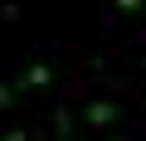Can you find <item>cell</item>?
<instances>
[{"instance_id":"cell-4","label":"cell","mask_w":146,"mask_h":141,"mask_svg":"<svg viewBox=\"0 0 146 141\" xmlns=\"http://www.w3.org/2000/svg\"><path fill=\"white\" fill-rule=\"evenodd\" d=\"M5 107H15V88H10V83H0V112H5Z\"/></svg>"},{"instance_id":"cell-2","label":"cell","mask_w":146,"mask_h":141,"mask_svg":"<svg viewBox=\"0 0 146 141\" xmlns=\"http://www.w3.org/2000/svg\"><path fill=\"white\" fill-rule=\"evenodd\" d=\"M44 83H54V73H49V63H34L29 73H25V88H44Z\"/></svg>"},{"instance_id":"cell-7","label":"cell","mask_w":146,"mask_h":141,"mask_svg":"<svg viewBox=\"0 0 146 141\" xmlns=\"http://www.w3.org/2000/svg\"><path fill=\"white\" fill-rule=\"evenodd\" d=\"M112 141H122V136H112Z\"/></svg>"},{"instance_id":"cell-5","label":"cell","mask_w":146,"mask_h":141,"mask_svg":"<svg viewBox=\"0 0 146 141\" xmlns=\"http://www.w3.org/2000/svg\"><path fill=\"white\" fill-rule=\"evenodd\" d=\"M117 10H127V15H141V10H146V0H117Z\"/></svg>"},{"instance_id":"cell-1","label":"cell","mask_w":146,"mask_h":141,"mask_svg":"<svg viewBox=\"0 0 146 141\" xmlns=\"http://www.w3.org/2000/svg\"><path fill=\"white\" fill-rule=\"evenodd\" d=\"M117 112H122L117 102L98 97V102H88V107H83V122H88V131H98V126H112V122H117Z\"/></svg>"},{"instance_id":"cell-3","label":"cell","mask_w":146,"mask_h":141,"mask_svg":"<svg viewBox=\"0 0 146 141\" xmlns=\"http://www.w3.org/2000/svg\"><path fill=\"white\" fill-rule=\"evenodd\" d=\"M54 131H58V141H73V126H68V107H58V117H54Z\"/></svg>"},{"instance_id":"cell-6","label":"cell","mask_w":146,"mask_h":141,"mask_svg":"<svg viewBox=\"0 0 146 141\" xmlns=\"http://www.w3.org/2000/svg\"><path fill=\"white\" fill-rule=\"evenodd\" d=\"M0 141H25V131H5V136H0Z\"/></svg>"}]
</instances>
